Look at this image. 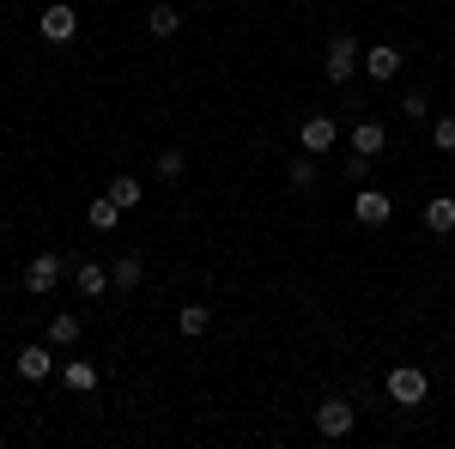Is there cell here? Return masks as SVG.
<instances>
[{
	"mask_svg": "<svg viewBox=\"0 0 455 449\" xmlns=\"http://www.w3.org/2000/svg\"><path fill=\"white\" fill-rule=\"evenodd\" d=\"M322 73H328V85H352V73H358V36H352V31H334V36H328Z\"/></svg>",
	"mask_w": 455,
	"mask_h": 449,
	"instance_id": "6da1fadb",
	"label": "cell"
},
{
	"mask_svg": "<svg viewBox=\"0 0 455 449\" xmlns=\"http://www.w3.org/2000/svg\"><path fill=\"white\" fill-rule=\"evenodd\" d=\"M425 395H431V377H425L419 365H395L388 371V401L395 407H425Z\"/></svg>",
	"mask_w": 455,
	"mask_h": 449,
	"instance_id": "7a4b0ae2",
	"label": "cell"
},
{
	"mask_svg": "<svg viewBox=\"0 0 455 449\" xmlns=\"http://www.w3.org/2000/svg\"><path fill=\"white\" fill-rule=\"evenodd\" d=\"M352 425H358V407H352V401H340V395H328V401L315 407V431H322L328 444L352 437Z\"/></svg>",
	"mask_w": 455,
	"mask_h": 449,
	"instance_id": "3957f363",
	"label": "cell"
},
{
	"mask_svg": "<svg viewBox=\"0 0 455 449\" xmlns=\"http://www.w3.org/2000/svg\"><path fill=\"white\" fill-rule=\"evenodd\" d=\"M352 219H358L364 231H383L388 219H395V201H388L383 188H364V182H358V195H352Z\"/></svg>",
	"mask_w": 455,
	"mask_h": 449,
	"instance_id": "277c9868",
	"label": "cell"
},
{
	"mask_svg": "<svg viewBox=\"0 0 455 449\" xmlns=\"http://www.w3.org/2000/svg\"><path fill=\"white\" fill-rule=\"evenodd\" d=\"M61 274H68V261H61L55 249H43V255H31V261H25V292H31V298H43V292H55V285H61Z\"/></svg>",
	"mask_w": 455,
	"mask_h": 449,
	"instance_id": "5b68a950",
	"label": "cell"
},
{
	"mask_svg": "<svg viewBox=\"0 0 455 449\" xmlns=\"http://www.w3.org/2000/svg\"><path fill=\"white\" fill-rule=\"evenodd\" d=\"M298 146H304L310 158L334 152V146H340V122H334V116H304V122H298Z\"/></svg>",
	"mask_w": 455,
	"mask_h": 449,
	"instance_id": "8992f818",
	"label": "cell"
},
{
	"mask_svg": "<svg viewBox=\"0 0 455 449\" xmlns=\"http://www.w3.org/2000/svg\"><path fill=\"white\" fill-rule=\"evenodd\" d=\"M36 31H43V43H73L79 36V12H73L68 0H55V6L36 12Z\"/></svg>",
	"mask_w": 455,
	"mask_h": 449,
	"instance_id": "52a82bcc",
	"label": "cell"
},
{
	"mask_svg": "<svg viewBox=\"0 0 455 449\" xmlns=\"http://www.w3.org/2000/svg\"><path fill=\"white\" fill-rule=\"evenodd\" d=\"M19 377H25V382H43V377H55V346H49V341H31V346H19Z\"/></svg>",
	"mask_w": 455,
	"mask_h": 449,
	"instance_id": "ba28073f",
	"label": "cell"
},
{
	"mask_svg": "<svg viewBox=\"0 0 455 449\" xmlns=\"http://www.w3.org/2000/svg\"><path fill=\"white\" fill-rule=\"evenodd\" d=\"M383 146H388V128L377 116H358V122H352V158H377Z\"/></svg>",
	"mask_w": 455,
	"mask_h": 449,
	"instance_id": "9c48e42d",
	"label": "cell"
},
{
	"mask_svg": "<svg viewBox=\"0 0 455 449\" xmlns=\"http://www.w3.org/2000/svg\"><path fill=\"white\" fill-rule=\"evenodd\" d=\"M425 231L431 237H455V195H431L425 201Z\"/></svg>",
	"mask_w": 455,
	"mask_h": 449,
	"instance_id": "30bf717a",
	"label": "cell"
},
{
	"mask_svg": "<svg viewBox=\"0 0 455 449\" xmlns=\"http://www.w3.org/2000/svg\"><path fill=\"white\" fill-rule=\"evenodd\" d=\"M364 73H371L377 85H388V79L401 73V49H395V43H377V49H364Z\"/></svg>",
	"mask_w": 455,
	"mask_h": 449,
	"instance_id": "8fae6325",
	"label": "cell"
},
{
	"mask_svg": "<svg viewBox=\"0 0 455 449\" xmlns=\"http://www.w3.org/2000/svg\"><path fill=\"white\" fill-rule=\"evenodd\" d=\"M140 279H146L140 255H116V261H109V285H116V292H140Z\"/></svg>",
	"mask_w": 455,
	"mask_h": 449,
	"instance_id": "7c38bea8",
	"label": "cell"
},
{
	"mask_svg": "<svg viewBox=\"0 0 455 449\" xmlns=\"http://www.w3.org/2000/svg\"><path fill=\"white\" fill-rule=\"evenodd\" d=\"M73 285H79V298H104L109 292V268L104 261H79V268H73Z\"/></svg>",
	"mask_w": 455,
	"mask_h": 449,
	"instance_id": "4fadbf2b",
	"label": "cell"
},
{
	"mask_svg": "<svg viewBox=\"0 0 455 449\" xmlns=\"http://www.w3.org/2000/svg\"><path fill=\"white\" fill-rule=\"evenodd\" d=\"M61 382H68L73 395H92V389H98V365H92V358H68V365H61Z\"/></svg>",
	"mask_w": 455,
	"mask_h": 449,
	"instance_id": "5bb4252c",
	"label": "cell"
},
{
	"mask_svg": "<svg viewBox=\"0 0 455 449\" xmlns=\"http://www.w3.org/2000/svg\"><path fill=\"white\" fill-rule=\"evenodd\" d=\"M146 31H152L158 43H164V36H176V31H182V12H176L171 0H158V6L146 12Z\"/></svg>",
	"mask_w": 455,
	"mask_h": 449,
	"instance_id": "9a60e30c",
	"label": "cell"
},
{
	"mask_svg": "<svg viewBox=\"0 0 455 449\" xmlns=\"http://www.w3.org/2000/svg\"><path fill=\"white\" fill-rule=\"evenodd\" d=\"M176 328H182L188 341H201V334L212 328V310L207 304H182V310H176Z\"/></svg>",
	"mask_w": 455,
	"mask_h": 449,
	"instance_id": "2e32d148",
	"label": "cell"
},
{
	"mask_svg": "<svg viewBox=\"0 0 455 449\" xmlns=\"http://www.w3.org/2000/svg\"><path fill=\"white\" fill-rule=\"evenodd\" d=\"M104 195H109V201H116L122 212H128V207H140V195H146V188H140V176H109V188H104Z\"/></svg>",
	"mask_w": 455,
	"mask_h": 449,
	"instance_id": "e0dca14e",
	"label": "cell"
},
{
	"mask_svg": "<svg viewBox=\"0 0 455 449\" xmlns=\"http://www.w3.org/2000/svg\"><path fill=\"white\" fill-rule=\"evenodd\" d=\"M73 341H79V316H73V310L49 316V346H55V352H68Z\"/></svg>",
	"mask_w": 455,
	"mask_h": 449,
	"instance_id": "ac0fdd59",
	"label": "cell"
},
{
	"mask_svg": "<svg viewBox=\"0 0 455 449\" xmlns=\"http://www.w3.org/2000/svg\"><path fill=\"white\" fill-rule=\"evenodd\" d=\"M85 225H92V231H116V225H122V207H116L109 195H98V201L85 207Z\"/></svg>",
	"mask_w": 455,
	"mask_h": 449,
	"instance_id": "d6986e66",
	"label": "cell"
},
{
	"mask_svg": "<svg viewBox=\"0 0 455 449\" xmlns=\"http://www.w3.org/2000/svg\"><path fill=\"white\" fill-rule=\"evenodd\" d=\"M285 182H291L298 195H304V188H315V158H310V152H298V158L285 164Z\"/></svg>",
	"mask_w": 455,
	"mask_h": 449,
	"instance_id": "ffe728a7",
	"label": "cell"
},
{
	"mask_svg": "<svg viewBox=\"0 0 455 449\" xmlns=\"http://www.w3.org/2000/svg\"><path fill=\"white\" fill-rule=\"evenodd\" d=\"M182 171H188V152H182V146H164V152H158V176H164V182H176Z\"/></svg>",
	"mask_w": 455,
	"mask_h": 449,
	"instance_id": "44dd1931",
	"label": "cell"
},
{
	"mask_svg": "<svg viewBox=\"0 0 455 449\" xmlns=\"http://www.w3.org/2000/svg\"><path fill=\"white\" fill-rule=\"evenodd\" d=\"M431 146L455 158V116H437V122H431Z\"/></svg>",
	"mask_w": 455,
	"mask_h": 449,
	"instance_id": "7402d4cb",
	"label": "cell"
},
{
	"mask_svg": "<svg viewBox=\"0 0 455 449\" xmlns=\"http://www.w3.org/2000/svg\"><path fill=\"white\" fill-rule=\"evenodd\" d=\"M401 116H407V122H419V116H431V98H425V92H407V104H401Z\"/></svg>",
	"mask_w": 455,
	"mask_h": 449,
	"instance_id": "603a6c76",
	"label": "cell"
}]
</instances>
